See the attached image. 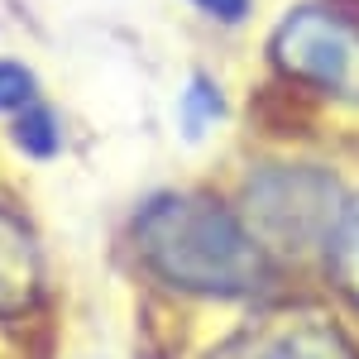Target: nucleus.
Returning a JSON list of instances; mask_svg holds the SVG:
<instances>
[{"mask_svg": "<svg viewBox=\"0 0 359 359\" xmlns=\"http://www.w3.org/2000/svg\"><path fill=\"white\" fill-rule=\"evenodd\" d=\"M269 62L287 82L359 106V15L340 0H302L269 34Z\"/></svg>", "mask_w": 359, "mask_h": 359, "instance_id": "nucleus-3", "label": "nucleus"}, {"mask_svg": "<svg viewBox=\"0 0 359 359\" xmlns=\"http://www.w3.org/2000/svg\"><path fill=\"white\" fill-rule=\"evenodd\" d=\"M10 139L20 144V154H29V158H53L57 149H62V125H57V115L43 101H34L29 111L10 115Z\"/></svg>", "mask_w": 359, "mask_h": 359, "instance_id": "nucleus-7", "label": "nucleus"}, {"mask_svg": "<svg viewBox=\"0 0 359 359\" xmlns=\"http://www.w3.org/2000/svg\"><path fill=\"white\" fill-rule=\"evenodd\" d=\"M331 269L340 278V287L359 302V201H350V211L331 240Z\"/></svg>", "mask_w": 359, "mask_h": 359, "instance_id": "nucleus-8", "label": "nucleus"}, {"mask_svg": "<svg viewBox=\"0 0 359 359\" xmlns=\"http://www.w3.org/2000/svg\"><path fill=\"white\" fill-rule=\"evenodd\" d=\"M187 5H196L201 15H211L216 25H245L254 15V0H187Z\"/></svg>", "mask_w": 359, "mask_h": 359, "instance_id": "nucleus-10", "label": "nucleus"}, {"mask_svg": "<svg viewBox=\"0 0 359 359\" xmlns=\"http://www.w3.org/2000/svg\"><path fill=\"white\" fill-rule=\"evenodd\" d=\"M350 211V196L340 177L311 163H269L249 172L240 216L264 254L278 259H306V254H331V240Z\"/></svg>", "mask_w": 359, "mask_h": 359, "instance_id": "nucleus-2", "label": "nucleus"}, {"mask_svg": "<svg viewBox=\"0 0 359 359\" xmlns=\"http://www.w3.org/2000/svg\"><path fill=\"white\" fill-rule=\"evenodd\" d=\"M225 96H221V86L211 82L206 72H196L192 82L182 86V101H177V125H182V139H206L216 125L225 120Z\"/></svg>", "mask_w": 359, "mask_h": 359, "instance_id": "nucleus-6", "label": "nucleus"}, {"mask_svg": "<svg viewBox=\"0 0 359 359\" xmlns=\"http://www.w3.org/2000/svg\"><path fill=\"white\" fill-rule=\"evenodd\" d=\"M43 292V259L39 245L10 211H0V321L20 316Z\"/></svg>", "mask_w": 359, "mask_h": 359, "instance_id": "nucleus-5", "label": "nucleus"}, {"mask_svg": "<svg viewBox=\"0 0 359 359\" xmlns=\"http://www.w3.org/2000/svg\"><path fill=\"white\" fill-rule=\"evenodd\" d=\"M39 101V82L20 57H0V115H20Z\"/></svg>", "mask_w": 359, "mask_h": 359, "instance_id": "nucleus-9", "label": "nucleus"}, {"mask_svg": "<svg viewBox=\"0 0 359 359\" xmlns=\"http://www.w3.org/2000/svg\"><path fill=\"white\" fill-rule=\"evenodd\" d=\"M135 249L154 273L192 297H249L264 287V249L245 216L206 192H158L135 216Z\"/></svg>", "mask_w": 359, "mask_h": 359, "instance_id": "nucleus-1", "label": "nucleus"}, {"mask_svg": "<svg viewBox=\"0 0 359 359\" xmlns=\"http://www.w3.org/2000/svg\"><path fill=\"white\" fill-rule=\"evenodd\" d=\"M211 359H359L345 331L321 311H273L230 335Z\"/></svg>", "mask_w": 359, "mask_h": 359, "instance_id": "nucleus-4", "label": "nucleus"}]
</instances>
